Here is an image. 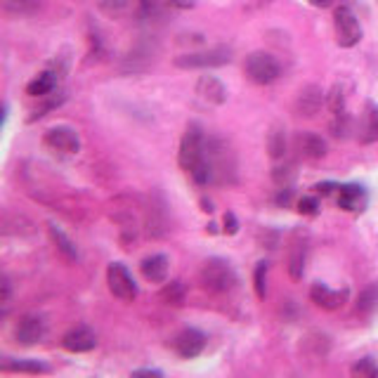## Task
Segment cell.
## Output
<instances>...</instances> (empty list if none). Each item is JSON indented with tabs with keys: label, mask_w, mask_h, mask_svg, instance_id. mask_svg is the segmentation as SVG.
<instances>
[{
	"label": "cell",
	"mask_w": 378,
	"mask_h": 378,
	"mask_svg": "<svg viewBox=\"0 0 378 378\" xmlns=\"http://www.w3.org/2000/svg\"><path fill=\"white\" fill-rule=\"evenodd\" d=\"M298 213L301 215H317L319 213V201L317 197H303L301 201H298Z\"/></svg>",
	"instance_id": "obj_34"
},
{
	"label": "cell",
	"mask_w": 378,
	"mask_h": 378,
	"mask_svg": "<svg viewBox=\"0 0 378 378\" xmlns=\"http://www.w3.org/2000/svg\"><path fill=\"white\" fill-rule=\"evenodd\" d=\"M38 0H5V10L15 12V15H29V12H36Z\"/></svg>",
	"instance_id": "obj_30"
},
{
	"label": "cell",
	"mask_w": 378,
	"mask_h": 378,
	"mask_svg": "<svg viewBox=\"0 0 378 378\" xmlns=\"http://www.w3.org/2000/svg\"><path fill=\"white\" fill-rule=\"evenodd\" d=\"M296 147H298V152H301L303 159H308V161H317V159H324L327 156V142H324L322 138H319L317 133H298L296 135Z\"/></svg>",
	"instance_id": "obj_14"
},
{
	"label": "cell",
	"mask_w": 378,
	"mask_h": 378,
	"mask_svg": "<svg viewBox=\"0 0 378 378\" xmlns=\"http://www.w3.org/2000/svg\"><path fill=\"white\" fill-rule=\"evenodd\" d=\"M130 3H133V0H97V8L109 17H121L128 12Z\"/></svg>",
	"instance_id": "obj_26"
},
{
	"label": "cell",
	"mask_w": 378,
	"mask_h": 378,
	"mask_svg": "<svg viewBox=\"0 0 378 378\" xmlns=\"http://www.w3.org/2000/svg\"><path fill=\"white\" fill-rule=\"evenodd\" d=\"M206 348V336L201 334L199 329H185L175 336L173 350L185 360H192V357H199Z\"/></svg>",
	"instance_id": "obj_10"
},
{
	"label": "cell",
	"mask_w": 378,
	"mask_h": 378,
	"mask_svg": "<svg viewBox=\"0 0 378 378\" xmlns=\"http://www.w3.org/2000/svg\"><path fill=\"white\" fill-rule=\"evenodd\" d=\"M41 100H45V104H43V107H38V109H36V112H34V116H31V121L41 119V116H45V114H48L50 109L60 107V104L64 102V95H62V93H57V95H45V97H41Z\"/></svg>",
	"instance_id": "obj_32"
},
{
	"label": "cell",
	"mask_w": 378,
	"mask_h": 378,
	"mask_svg": "<svg viewBox=\"0 0 378 378\" xmlns=\"http://www.w3.org/2000/svg\"><path fill=\"white\" fill-rule=\"evenodd\" d=\"M322 104H327V95L322 93V88L305 86L296 97V114L305 116V119H312L315 114H319Z\"/></svg>",
	"instance_id": "obj_11"
},
{
	"label": "cell",
	"mask_w": 378,
	"mask_h": 378,
	"mask_svg": "<svg viewBox=\"0 0 378 378\" xmlns=\"http://www.w3.org/2000/svg\"><path fill=\"white\" fill-rule=\"evenodd\" d=\"M376 310H378V284H371L360 293V298H357V312H360L362 317H369L374 315Z\"/></svg>",
	"instance_id": "obj_23"
},
{
	"label": "cell",
	"mask_w": 378,
	"mask_h": 378,
	"mask_svg": "<svg viewBox=\"0 0 378 378\" xmlns=\"http://www.w3.org/2000/svg\"><path fill=\"white\" fill-rule=\"evenodd\" d=\"M355 376H364V378H378V364L371 360V357H364L353 367Z\"/></svg>",
	"instance_id": "obj_31"
},
{
	"label": "cell",
	"mask_w": 378,
	"mask_h": 378,
	"mask_svg": "<svg viewBox=\"0 0 378 378\" xmlns=\"http://www.w3.org/2000/svg\"><path fill=\"white\" fill-rule=\"evenodd\" d=\"M206 159V138L204 130H201L199 123H189L185 135H182L180 142V152H178V164L182 171L192 173V168L201 164Z\"/></svg>",
	"instance_id": "obj_1"
},
{
	"label": "cell",
	"mask_w": 378,
	"mask_h": 378,
	"mask_svg": "<svg viewBox=\"0 0 378 378\" xmlns=\"http://www.w3.org/2000/svg\"><path fill=\"white\" fill-rule=\"evenodd\" d=\"M293 166L286 164V166H277L275 171H272V180L277 182L279 187H291V180H293Z\"/></svg>",
	"instance_id": "obj_33"
},
{
	"label": "cell",
	"mask_w": 378,
	"mask_h": 378,
	"mask_svg": "<svg viewBox=\"0 0 378 378\" xmlns=\"http://www.w3.org/2000/svg\"><path fill=\"white\" fill-rule=\"evenodd\" d=\"M197 95L208 104H225L227 102V88L223 81L215 76H201L197 83Z\"/></svg>",
	"instance_id": "obj_15"
},
{
	"label": "cell",
	"mask_w": 378,
	"mask_h": 378,
	"mask_svg": "<svg viewBox=\"0 0 378 378\" xmlns=\"http://www.w3.org/2000/svg\"><path fill=\"white\" fill-rule=\"evenodd\" d=\"M62 345H64V350H69V353H90V350L97 345V336L93 329L76 327L64 334Z\"/></svg>",
	"instance_id": "obj_13"
},
{
	"label": "cell",
	"mask_w": 378,
	"mask_h": 378,
	"mask_svg": "<svg viewBox=\"0 0 378 378\" xmlns=\"http://www.w3.org/2000/svg\"><path fill=\"white\" fill-rule=\"evenodd\" d=\"M45 147L52 149V152H60V154H76L81 149V138L74 128L69 126H57V128H50L45 133Z\"/></svg>",
	"instance_id": "obj_8"
},
{
	"label": "cell",
	"mask_w": 378,
	"mask_h": 378,
	"mask_svg": "<svg viewBox=\"0 0 378 378\" xmlns=\"http://www.w3.org/2000/svg\"><path fill=\"white\" fill-rule=\"evenodd\" d=\"M239 232V220L234 213H225V234H230V237H234V234Z\"/></svg>",
	"instance_id": "obj_36"
},
{
	"label": "cell",
	"mask_w": 378,
	"mask_h": 378,
	"mask_svg": "<svg viewBox=\"0 0 378 378\" xmlns=\"http://www.w3.org/2000/svg\"><path fill=\"white\" fill-rule=\"evenodd\" d=\"M171 5L173 8H180V10H189L197 5V0H171Z\"/></svg>",
	"instance_id": "obj_39"
},
{
	"label": "cell",
	"mask_w": 378,
	"mask_h": 378,
	"mask_svg": "<svg viewBox=\"0 0 378 378\" xmlns=\"http://www.w3.org/2000/svg\"><path fill=\"white\" fill-rule=\"evenodd\" d=\"M331 3H334V0H310V5H315V8H331Z\"/></svg>",
	"instance_id": "obj_41"
},
{
	"label": "cell",
	"mask_w": 378,
	"mask_h": 378,
	"mask_svg": "<svg viewBox=\"0 0 378 378\" xmlns=\"http://www.w3.org/2000/svg\"><path fill=\"white\" fill-rule=\"evenodd\" d=\"M57 78H60L57 71H43V74H38L34 81L26 86V95L38 97V100L45 95H52V90L57 88Z\"/></svg>",
	"instance_id": "obj_19"
},
{
	"label": "cell",
	"mask_w": 378,
	"mask_h": 378,
	"mask_svg": "<svg viewBox=\"0 0 378 378\" xmlns=\"http://www.w3.org/2000/svg\"><path fill=\"white\" fill-rule=\"evenodd\" d=\"M168 5H171V0H138V17L145 19V22H152V19L166 15Z\"/></svg>",
	"instance_id": "obj_22"
},
{
	"label": "cell",
	"mask_w": 378,
	"mask_h": 378,
	"mask_svg": "<svg viewBox=\"0 0 378 378\" xmlns=\"http://www.w3.org/2000/svg\"><path fill=\"white\" fill-rule=\"evenodd\" d=\"M267 154L275 161L286 156V128L279 126V123H275L270 128V133H267Z\"/></svg>",
	"instance_id": "obj_20"
},
{
	"label": "cell",
	"mask_w": 378,
	"mask_h": 378,
	"mask_svg": "<svg viewBox=\"0 0 378 378\" xmlns=\"http://www.w3.org/2000/svg\"><path fill=\"white\" fill-rule=\"evenodd\" d=\"M291 197H293V189L291 187H279V192H277V197H275V204L286 208V206L291 204Z\"/></svg>",
	"instance_id": "obj_35"
},
{
	"label": "cell",
	"mask_w": 378,
	"mask_h": 378,
	"mask_svg": "<svg viewBox=\"0 0 378 378\" xmlns=\"http://www.w3.org/2000/svg\"><path fill=\"white\" fill-rule=\"evenodd\" d=\"M45 336V319L41 315H24L15 324V341L19 345H36Z\"/></svg>",
	"instance_id": "obj_9"
},
{
	"label": "cell",
	"mask_w": 378,
	"mask_h": 378,
	"mask_svg": "<svg viewBox=\"0 0 378 378\" xmlns=\"http://www.w3.org/2000/svg\"><path fill=\"white\" fill-rule=\"evenodd\" d=\"M107 284L112 296L123 303H133L138 298V284L123 263H112L107 267Z\"/></svg>",
	"instance_id": "obj_5"
},
{
	"label": "cell",
	"mask_w": 378,
	"mask_h": 378,
	"mask_svg": "<svg viewBox=\"0 0 378 378\" xmlns=\"http://www.w3.org/2000/svg\"><path fill=\"white\" fill-rule=\"evenodd\" d=\"M48 230H50L52 241H55V244H57V251H60L62 256L69 260V263H76V260H78V251H76L74 241H71V239L67 237V234H64L57 225H52V223H50V225H48Z\"/></svg>",
	"instance_id": "obj_21"
},
{
	"label": "cell",
	"mask_w": 378,
	"mask_h": 378,
	"mask_svg": "<svg viewBox=\"0 0 378 378\" xmlns=\"http://www.w3.org/2000/svg\"><path fill=\"white\" fill-rule=\"evenodd\" d=\"M360 142L362 145H374L378 142V104L367 102L360 121Z\"/></svg>",
	"instance_id": "obj_18"
},
{
	"label": "cell",
	"mask_w": 378,
	"mask_h": 378,
	"mask_svg": "<svg viewBox=\"0 0 378 378\" xmlns=\"http://www.w3.org/2000/svg\"><path fill=\"white\" fill-rule=\"evenodd\" d=\"M0 289H3V296H0V303L8 305L10 303V296H12V286H10V279L3 277V282H0Z\"/></svg>",
	"instance_id": "obj_37"
},
{
	"label": "cell",
	"mask_w": 378,
	"mask_h": 378,
	"mask_svg": "<svg viewBox=\"0 0 378 378\" xmlns=\"http://www.w3.org/2000/svg\"><path fill=\"white\" fill-rule=\"evenodd\" d=\"M310 298H312V303H315L317 308H322V310H338V308H343L345 301H348V289L334 291V289H329L327 284L317 282V284H312Z\"/></svg>",
	"instance_id": "obj_12"
},
{
	"label": "cell",
	"mask_w": 378,
	"mask_h": 378,
	"mask_svg": "<svg viewBox=\"0 0 378 378\" xmlns=\"http://www.w3.org/2000/svg\"><path fill=\"white\" fill-rule=\"evenodd\" d=\"M244 71L253 83H258V86H270V83H275L279 74H282V67H279V62L270 52L260 50V52H251V55L246 57Z\"/></svg>",
	"instance_id": "obj_4"
},
{
	"label": "cell",
	"mask_w": 378,
	"mask_h": 378,
	"mask_svg": "<svg viewBox=\"0 0 378 378\" xmlns=\"http://www.w3.org/2000/svg\"><path fill=\"white\" fill-rule=\"evenodd\" d=\"M327 107L331 114H341L345 112V93H343V86H334L329 90L327 95Z\"/></svg>",
	"instance_id": "obj_29"
},
{
	"label": "cell",
	"mask_w": 378,
	"mask_h": 378,
	"mask_svg": "<svg viewBox=\"0 0 378 378\" xmlns=\"http://www.w3.org/2000/svg\"><path fill=\"white\" fill-rule=\"evenodd\" d=\"M353 130V119L348 116V112L334 114V121H331V135L334 138H348V133Z\"/></svg>",
	"instance_id": "obj_27"
},
{
	"label": "cell",
	"mask_w": 378,
	"mask_h": 378,
	"mask_svg": "<svg viewBox=\"0 0 378 378\" xmlns=\"http://www.w3.org/2000/svg\"><path fill=\"white\" fill-rule=\"evenodd\" d=\"M201 284L213 293H227L237 284V275L234 267L223 258H208L201 265Z\"/></svg>",
	"instance_id": "obj_2"
},
{
	"label": "cell",
	"mask_w": 378,
	"mask_h": 378,
	"mask_svg": "<svg viewBox=\"0 0 378 378\" xmlns=\"http://www.w3.org/2000/svg\"><path fill=\"white\" fill-rule=\"evenodd\" d=\"M334 26H336V41L341 48H355L362 41V26L360 19L355 17V12L350 8H336L334 12Z\"/></svg>",
	"instance_id": "obj_6"
},
{
	"label": "cell",
	"mask_w": 378,
	"mask_h": 378,
	"mask_svg": "<svg viewBox=\"0 0 378 378\" xmlns=\"http://www.w3.org/2000/svg\"><path fill=\"white\" fill-rule=\"evenodd\" d=\"M338 187H341V185H336V182H319V185L315 187V192L322 194V197H327V194H331Z\"/></svg>",
	"instance_id": "obj_38"
},
{
	"label": "cell",
	"mask_w": 378,
	"mask_h": 378,
	"mask_svg": "<svg viewBox=\"0 0 378 378\" xmlns=\"http://www.w3.org/2000/svg\"><path fill=\"white\" fill-rule=\"evenodd\" d=\"M3 371H17V374H48L50 367L38 360H34V362L19 360V362H5Z\"/></svg>",
	"instance_id": "obj_24"
},
{
	"label": "cell",
	"mask_w": 378,
	"mask_h": 378,
	"mask_svg": "<svg viewBox=\"0 0 378 378\" xmlns=\"http://www.w3.org/2000/svg\"><path fill=\"white\" fill-rule=\"evenodd\" d=\"M140 272L147 282L152 284H166L168 282V258L156 253V256H149L140 263Z\"/></svg>",
	"instance_id": "obj_16"
},
{
	"label": "cell",
	"mask_w": 378,
	"mask_h": 378,
	"mask_svg": "<svg viewBox=\"0 0 378 378\" xmlns=\"http://www.w3.org/2000/svg\"><path fill=\"white\" fill-rule=\"evenodd\" d=\"M253 286H256V296L260 301H265L267 296V263L265 260H260L256 270H253Z\"/></svg>",
	"instance_id": "obj_28"
},
{
	"label": "cell",
	"mask_w": 378,
	"mask_h": 378,
	"mask_svg": "<svg viewBox=\"0 0 378 378\" xmlns=\"http://www.w3.org/2000/svg\"><path fill=\"white\" fill-rule=\"evenodd\" d=\"M338 206L343 211L360 213L367 206V192L360 185H341L338 187Z\"/></svg>",
	"instance_id": "obj_17"
},
{
	"label": "cell",
	"mask_w": 378,
	"mask_h": 378,
	"mask_svg": "<svg viewBox=\"0 0 378 378\" xmlns=\"http://www.w3.org/2000/svg\"><path fill=\"white\" fill-rule=\"evenodd\" d=\"M308 232L296 230L289 239V256H286V267L293 282H301L305 275V260H308Z\"/></svg>",
	"instance_id": "obj_7"
},
{
	"label": "cell",
	"mask_w": 378,
	"mask_h": 378,
	"mask_svg": "<svg viewBox=\"0 0 378 378\" xmlns=\"http://www.w3.org/2000/svg\"><path fill=\"white\" fill-rule=\"evenodd\" d=\"M232 62V50L225 45L211 50H199V52H187V55L175 57L173 64L178 69H213V67H225Z\"/></svg>",
	"instance_id": "obj_3"
},
{
	"label": "cell",
	"mask_w": 378,
	"mask_h": 378,
	"mask_svg": "<svg viewBox=\"0 0 378 378\" xmlns=\"http://www.w3.org/2000/svg\"><path fill=\"white\" fill-rule=\"evenodd\" d=\"M201 206H204V211H206V213H213V211H215L213 204H211V201H208V199H201Z\"/></svg>",
	"instance_id": "obj_42"
},
{
	"label": "cell",
	"mask_w": 378,
	"mask_h": 378,
	"mask_svg": "<svg viewBox=\"0 0 378 378\" xmlns=\"http://www.w3.org/2000/svg\"><path fill=\"white\" fill-rule=\"evenodd\" d=\"M133 376H161L159 369H138L133 371Z\"/></svg>",
	"instance_id": "obj_40"
},
{
	"label": "cell",
	"mask_w": 378,
	"mask_h": 378,
	"mask_svg": "<svg viewBox=\"0 0 378 378\" xmlns=\"http://www.w3.org/2000/svg\"><path fill=\"white\" fill-rule=\"evenodd\" d=\"M159 298L168 305H182L185 303V284L182 282H166V286L159 293Z\"/></svg>",
	"instance_id": "obj_25"
}]
</instances>
